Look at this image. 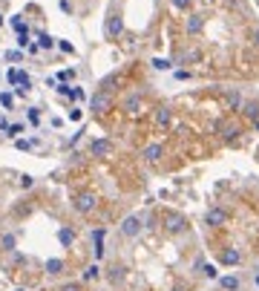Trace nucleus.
<instances>
[{
  "mask_svg": "<svg viewBox=\"0 0 259 291\" xmlns=\"http://www.w3.org/2000/svg\"><path fill=\"white\" fill-rule=\"evenodd\" d=\"M121 32H124V15H121V12H112V15L107 18V23H104V38L115 40V38H121Z\"/></svg>",
  "mask_w": 259,
  "mask_h": 291,
  "instance_id": "f257e3e1",
  "label": "nucleus"
},
{
  "mask_svg": "<svg viewBox=\"0 0 259 291\" xmlns=\"http://www.w3.org/2000/svg\"><path fill=\"white\" fill-rule=\"evenodd\" d=\"M164 231L167 233H185L187 231V219L182 216V213H164Z\"/></svg>",
  "mask_w": 259,
  "mask_h": 291,
  "instance_id": "f03ea898",
  "label": "nucleus"
},
{
  "mask_svg": "<svg viewBox=\"0 0 259 291\" xmlns=\"http://www.w3.org/2000/svg\"><path fill=\"white\" fill-rule=\"evenodd\" d=\"M95 205H98V196L90 194V191H84V194L75 196V211H78V213H92Z\"/></svg>",
  "mask_w": 259,
  "mask_h": 291,
  "instance_id": "7ed1b4c3",
  "label": "nucleus"
},
{
  "mask_svg": "<svg viewBox=\"0 0 259 291\" xmlns=\"http://www.w3.org/2000/svg\"><path fill=\"white\" fill-rule=\"evenodd\" d=\"M110 153H112V141H110V138H92V141H90V156L107 159Z\"/></svg>",
  "mask_w": 259,
  "mask_h": 291,
  "instance_id": "20e7f679",
  "label": "nucleus"
},
{
  "mask_svg": "<svg viewBox=\"0 0 259 291\" xmlns=\"http://www.w3.org/2000/svg\"><path fill=\"white\" fill-rule=\"evenodd\" d=\"M141 216H135V213H130L127 219H124V222H121V233H124V236H127V239H135V236H138V233H141Z\"/></svg>",
  "mask_w": 259,
  "mask_h": 291,
  "instance_id": "39448f33",
  "label": "nucleus"
},
{
  "mask_svg": "<svg viewBox=\"0 0 259 291\" xmlns=\"http://www.w3.org/2000/svg\"><path fill=\"white\" fill-rule=\"evenodd\" d=\"M90 110H92L95 116H101V113L110 110V96H107V90H101V93H95V96L90 98Z\"/></svg>",
  "mask_w": 259,
  "mask_h": 291,
  "instance_id": "423d86ee",
  "label": "nucleus"
},
{
  "mask_svg": "<svg viewBox=\"0 0 259 291\" xmlns=\"http://www.w3.org/2000/svg\"><path fill=\"white\" fill-rule=\"evenodd\" d=\"M6 81H9L12 87H26V90L32 87V81H29V75H26L23 69H9V72H6Z\"/></svg>",
  "mask_w": 259,
  "mask_h": 291,
  "instance_id": "0eeeda50",
  "label": "nucleus"
},
{
  "mask_svg": "<svg viewBox=\"0 0 259 291\" xmlns=\"http://www.w3.org/2000/svg\"><path fill=\"white\" fill-rule=\"evenodd\" d=\"M170 124H173V110L164 104V107H159V110H156V127H159V130H167Z\"/></svg>",
  "mask_w": 259,
  "mask_h": 291,
  "instance_id": "6e6552de",
  "label": "nucleus"
},
{
  "mask_svg": "<svg viewBox=\"0 0 259 291\" xmlns=\"http://www.w3.org/2000/svg\"><path fill=\"white\" fill-rule=\"evenodd\" d=\"M202 26H204L202 15H196V12H190V15H187V20H185V32H187L190 38H193V35H199V32H202Z\"/></svg>",
  "mask_w": 259,
  "mask_h": 291,
  "instance_id": "1a4fd4ad",
  "label": "nucleus"
},
{
  "mask_svg": "<svg viewBox=\"0 0 259 291\" xmlns=\"http://www.w3.org/2000/svg\"><path fill=\"white\" fill-rule=\"evenodd\" d=\"M225 219H227V213L222 211V208H210L207 216H204V222H207L210 228H222L225 225Z\"/></svg>",
  "mask_w": 259,
  "mask_h": 291,
  "instance_id": "9d476101",
  "label": "nucleus"
},
{
  "mask_svg": "<svg viewBox=\"0 0 259 291\" xmlns=\"http://www.w3.org/2000/svg\"><path fill=\"white\" fill-rule=\"evenodd\" d=\"M141 156H144V162L156 164V162H162V156H164V147H162V144H147Z\"/></svg>",
  "mask_w": 259,
  "mask_h": 291,
  "instance_id": "9b49d317",
  "label": "nucleus"
},
{
  "mask_svg": "<svg viewBox=\"0 0 259 291\" xmlns=\"http://www.w3.org/2000/svg\"><path fill=\"white\" fill-rule=\"evenodd\" d=\"M239 259H242V254H239L236 248H225V251L219 254V262H222V265H239Z\"/></svg>",
  "mask_w": 259,
  "mask_h": 291,
  "instance_id": "f8f14e48",
  "label": "nucleus"
},
{
  "mask_svg": "<svg viewBox=\"0 0 259 291\" xmlns=\"http://www.w3.org/2000/svg\"><path fill=\"white\" fill-rule=\"evenodd\" d=\"M141 104H144V101H141V96H138V93H132V96L124 101V110H127L130 116H135V113H141Z\"/></svg>",
  "mask_w": 259,
  "mask_h": 291,
  "instance_id": "ddd939ff",
  "label": "nucleus"
},
{
  "mask_svg": "<svg viewBox=\"0 0 259 291\" xmlns=\"http://www.w3.org/2000/svg\"><path fill=\"white\" fill-rule=\"evenodd\" d=\"M15 248H18V236H15V233H3V236H0V251L9 254V251H15Z\"/></svg>",
  "mask_w": 259,
  "mask_h": 291,
  "instance_id": "4468645a",
  "label": "nucleus"
},
{
  "mask_svg": "<svg viewBox=\"0 0 259 291\" xmlns=\"http://www.w3.org/2000/svg\"><path fill=\"white\" fill-rule=\"evenodd\" d=\"M58 242H61L64 248H69V245L75 242V231H72V228H61V231H58Z\"/></svg>",
  "mask_w": 259,
  "mask_h": 291,
  "instance_id": "2eb2a0df",
  "label": "nucleus"
},
{
  "mask_svg": "<svg viewBox=\"0 0 259 291\" xmlns=\"http://www.w3.org/2000/svg\"><path fill=\"white\" fill-rule=\"evenodd\" d=\"M37 46H40V49H55L58 40H55L52 35H46V32H37Z\"/></svg>",
  "mask_w": 259,
  "mask_h": 291,
  "instance_id": "dca6fc26",
  "label": "nucleus"
},
{
  "mask_svg": "<svg viewBox=\"0 0 259 291\" xmlns=\"http://www.w3.org/2000/svg\"><path fill=\"white\" fill-rule=\"evenodd\" d=\"M219 286L225 291H239V280H236L233 274H227V277H219Z\"/></svg>",
  "mask_w": 259,
  "mask_h": 291,
  "instance_id": "f3484780",
  "label": "nucleus"
},
{
  "mask_svg": "<svg viewBox=\"0 0 259 291\" xmlns=\"http://www.w3.org/2000/svg\"><path fill=\"white\" fill-rule=\"evenodd\" d=\"M124 274H127V268H124V265H112L107 277H110V283H121V280H124Z\"/></svg>",
  "mask_w": 259,
  "mask_h": 291,
  "instance_id": "a211bd4d",
  "label": "nucleus"
},
{
  "mask_svg": "<svg viewBox=\"0 0 259 291\" xmlns=\"http://www.w3.org/2000/svg\"><path fill=\"white\" fill-rule=\"evenodd\" d=\"M61 271H64V259H58V257L46 259V274H61Z\"/></svg>",
  "mask_w": 259,
  "mask_h": 291,
  "instance_id": "6ab92c4d",
  "label": "nucleus"
},
{
  "mask_svg": "<svg viewBox=\"0 0 259 291\" xmlns=\"http://www.w3.org/2000/svg\"><path fill=\"white\" fill-rule=\"evenodd\" d=\"M225 101H227V107H230V110H239V107H242V96H239V93H227Z\"/></svg>",
  "mask_w": 259,
  "mask_h": 291,
  "instance_id": "aec40b11",
  "label": "nucleus"
},
{
  "mask_svg": "<svg viewBox=\"0 0 259 291\" xmlns=\"http://www.w3.org/2000/svg\"><path fill=\"white\" fill-rule=\"evenodd\" d=\"M9 23H12V29H15V32H29V26H26V23L20 20V15H15V18H12Z\"/></svg>",
  "mask_w": 259,
  "mask_h": 291,
  "instance_id": "412c9836",
  "label": "nucleus"
},
{
  "mask_svg": "<svg viewBox=\"0 0 259 291\" xmlns=\"http://www.w3.org/2000/svg\"><path fill=\"white\" fill-rule=\"evenodd\" d=\"M190 3H193V0H170V6H173L176 12H190Z\"/></svg>",
  "mask_w": 259,
  "mask_h": 291,
  "instance_id": "4be33fe9",
  "label": "nucleus"
},
{
  "mask_svg": "<svg viewBox=\"0 0 259 291\" xmlns=\"http://www.w3.org/2000/svg\"><path fill=\"white\" fill-rule=\"evenodd\" d=\"M0 104H3L6 110H12V107H15V96H12V93H0Z\"/></svg>",
  "mask_w": 259,
  "mask_h": 291,
  "instance_id": "5701e85b",
  "label": "nucleus"
},
{
  "mask_svg": "<svg viewBox=\"0 0 259 291\" xmlns=\"http://www.w3.org/2000/svg\"><path fill=\"white\" fill-rule=\"evenodd\" d=\"M98 277H101V268H98V265H90V268L84 271V280H98Z\"/></svg>",
  "mask_w": 259,
  "mask_h": 291,
  "instance_id": "b1692460",
  "label": "nucleus"
},
{
  "mask_svg": "<svg viewBox=\"0 0 259 291\" xmlns=\"http://www.w3.org/2000/svg\"><path fill=\"white\" fill-rule=\"evenodd\" d=\"M153 66H156V69H159V72H167V69H170V61H167V58H153Z\"/></svg>",
  "mask_w": 259,
  "mask_h": 291,
  "instance_id": "393cba45",
  "label": "nucleus"
},
{
  "mask_svg": "<svg viewBox=\"0 0 259 291\" xmlns=\"http://www.w3.org/2000/svg\"><path fill=\"white\" fill-rule=\"evenodd\" d=\"M26 118H29L32 124H40V110H37V107H29V110H26Z\"/></svg>",
  "mask_w": 259,
  "mask_h": 291,
  "instance_id": "a878e982",
  "label": "nucleus"
},
{
  "mask_svg": "<svg viewBox=\"0 0 259 291\" xmlns=\"http://www.w3.org/2000/svg\"><path fill=\"white\" fill-rule=\"evenodd\" d=\"M23 124H9V130H6V136H9V138H18V136H20V133H23Z\"/></svg>",
  "mask_w": 259,
  "mask_h": 291,
  "instance_id": "bb28decb",
  "label": "nucleus"
},
{
  "mask_svg": "<svg viewBox=\"0 0 259 291\" xmlns=\"http://www.w3.org/2000/svg\"><path fill=\"white\" fill-rule=\"evenodd\" d=\"M3 58H6V61H9V64H18V61H20V58H23V55H20V52H18V49H9V52H6V55H3Z\"/></svg>",
  "mask_w": 259,
  "mask_h": 291,
  "instance_id": "cd10ccee",
  "label": "nucleus"
},
{
  "mask_svg": "<svg viewBox=\"0 0 259 291\" xmlns=\"http://www.w3.org/2000/svg\"><path fill=\"white\" fill-rule=\"evenodd\" d=\"M32 185H35V179H32V176H29V173H20V188H23V191H29Z\"/></svg>",
  "mask_w": 259,
  "mask_h": 291,
  "instance_id": "c85d7f7f",
  "label": "nucleus"
},
{
  "mask_svg": "<svg viewBox=\"0 0 259 291\" xmlns=\"http://www.w3.org/2000/svg\"><path fill=\"white\" fill-rule=\"evenodd\" d=\"M29 43H32V40H29V32H18V46H20V49H26Z\"/></svg>",
  "mask_w": 259,
  "mask_h": 291,
  "instance_id": "c756f323",
  "label": "nucleus"
},
{
  "mask_svg": "<svg viewBox=\"0 0 259 291\" xmlns=\"http://www.w3.org/2000/svg\"><path fill=\"white\" fill-rule=\"evenodd\" d=\"M58 49H61V52H66V55H75V46H72L69 40H58Z\"/></svg>",
  "mask_w": 259,
  "mask_h": 291,
  "instance_id": "7c9ffc66",
  "label": "nucleus"
},
{
  "mask_svg": "<svg viewBox=\"0 0 259 291\" xmlns=\"http://www.w3.org/2000/svg\"><path fill=\"white\" fill-rule=\"evenodd\" d=\"M72 78H75V69H61V72H58V81H72Z\"/></svg>",
  "mask_w": 259,
  "mask_h": 291,
  "instance_id": "2f4dec72",
  "label": "nucleus"
},
{
  "mask_svg": "<svg viewBox=\"0 0 259 291\" xmlns=\"http://www.w3.org/2000/svg\"><path fill=\"white\" fill-rule=\"evenodd\" d=\"M55 90H58V96H66V98H72V87H69V84H64V81H61V84H58Z\"/></svg>",
  "mask_w": 259,
  "mask_h": 291,
  "instance_id": "473e14b6",
  "label": "nucleus"
},
{
  "mask_svg": "<svg viewBox=\"0 0 259 291\" xmlns=\"http://www.w3.org/2000/svg\"><path fill=\"white\" fill-rule=\"evenodd\" d=\"M58 291H84V286H81V283H64Z\"/></svg>",
  "mask_w": 259,
  "mask_h": 291,
  "instance_id": "72a5a7b5",
  "label": "nucleus"
},
{
  "mask_svg": "<svg viewBox=\"0 0 259 291\" xmlns=\"http://www.w3.org/2000/svg\"><path fill=\"white\" fill-rule=\"evenodd\" d=\"M112 84H118V72H112L110 78H104V81H101V87H104V90H107V87H112Z\"/></svg>",
  "mask_w": 259,
  "mask_h": 291,
  "instance_id": "f704fd0d",
  "label": "nucleus"
},
{
  "mask_svg": "<svg viewBox=\"0 0 259 291\" xmlns=\"http://www.w3.org/2000/svg\"><path fill=\"white\" fill-rule=\"evenodd\" d=\"M15 147H18V150H32V141H26V138H15Z\"/></svg>",
  "mask_w": 259,
  "mask_h": 291,
  "instance_id": "c9c22d12",
  "label": "nucleus"
},
{
  "mask_svg": "<svg viewBox=\"0 0 259 291\" xmlns=\"http://www.w3.org/2000/svg\"><path fill=\"white\" fill-rule=\"evenodd\" d=\"M202 271H204V277H207V280H219V277H216V268H213V265H202Z\"/></svg>",
  "mask_w": 259,
  "mask_h": 291,
  "instance_id": "e433bc0d",
  "label": "nucleus"
},
{
  "mask_svg": "<svg viewBox=\"0 0 259 291\" xmlns=\"http://www.w3.org/2000/svg\"><path fill=\"white\" fill-rule=\"evenodd\" d=\"M84 98H87V93L81 87H72V101H84Z\"/></svg>",
  "mask_w": 259,
  "mask_h": 291,
  "instance_id": "4c0bfd02",
  "label": "nucleus"
},
{
  "mask_svg": "<svg viewBox=\"0 0 259 291\" xmlns=\"http://www.w3.org/2000/svg\"><path fill=\"white\" fill-rule=\"evenodd\" d=\"M58 9L66 12V15H72V3H69V0H58Z\"/></svg>",
  "mask_w": 259,
  "mask_h": 291,
  "instance_id": "58836bf2",
  "label": "nucleus"
},
{
  "mask_svg": "<svg viewBox=\"0 0 259 291\" xmlns=\"http://www.w3.org/2000/svg\"><path fill=\"white\" fill-rule=\"evenodd\" d=\"M173 75H176V78H179V81H187V78H190V72H187V69H176V72H173Z\"/></svg>",
  "mask_w": 259,
  "mask_h": 291,
  "instance_id": "ea45409f",
  "label": "nucleus"
},
{
  "mask_svg": "<svg viewBox=\"0 0 259 291\" xmlns=\"http://www.w3.org/2000/svg\"><path fill=\"white\" fill-rule=\"evenodd\" d=\"M69 118H72V121H81V118H84V113H81V110H69Z\"/></svg>",
  "mask_w": 259,
  "mask_h": 291,
  "instance_id": "a19ab883",
  "label": "nucleus"
},
{
  "mask_svg": "<svg viewBox=\"0 0 259 291\" xmlns=\"http://www.w3.org/2000/svg\"><path fill=\"white\" fill-rule=\"evenodd\" d=\"M254 43H257V46H259V26H257V29H254Z\"/></svg>",
  "mask_w": 259,
  "mask_h": 291,
  "instance_id": "79ce46f5",
  "label": "nucleus"
},
{
  "mask_svg": "<svg viewBox=\"0 0 259 291\" xmlns=\"http://www.w3.org/2000/svg\"><path fill=\"white\" fill-rule=\"evenodd\" d=\"M257 289H259V265H257Z\"/></svg>",
  "mask_w": 259,
  "mask_h": 291,
  "instance_id": "37998d69",
  "label": "nucleus"
},
{
  "mask_svg": "<svg viewBox=\"0 0 259 291\" xmlns=\"http://www.w3.org/2000/svg\"><path fill=\"white\" fill-rule=\"evenodd\" d=\"M0 26H3V15H0Z\"/></svg>",
  "mask_w": 259,
  "mask_h": 291,
  "instance_id": "c03bdc74",
  "label": "nucleus"
},
{
  "mask_svg": "<svg viewBox=\"0 0 259 291\" xmlns=\"http://www.w3.org/2000/svg\"><path fill=\"white\" fill-rule=\"evenodd\" d=\"M0 75H3V72H0Z\"/></svg>",
  "mask_w": 259,
  "mask_h": 291,
  "instance_id": "a18cd8bd",
  "label": "nucleus"
}]
</instances>
